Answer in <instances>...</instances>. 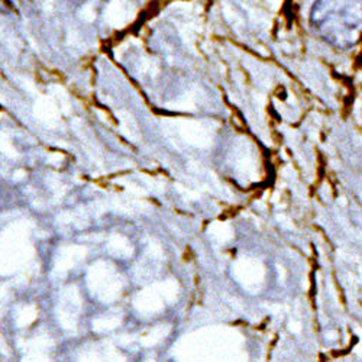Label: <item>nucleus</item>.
<instances>
[{
  "label": "nucleus",
  "mask_w": 362,
  "mask_h": 362,
  "mask_svg": "<svg viewBox=\"0 0 362 362\" xmlns=\"http://www.w3.org/2000/svg\"><path fill=\"white\" fill-rule=\"evenodd\" d=\"M309 22L329 47L351 49L362 41V0H315Z\"/></svg>",
  "instance_id": "f257e3e1"
},
{
  "label": "nucleus",
  "mask_w": 362,
  "mask_h": 362,
  "mask_svg": "<svg viewBox=\"0 0 362 362\" xmlns=\"http://www.w3.org/2000/svg\"><path fill=\"white\" fill-rule=\"evenodd\" d=\"M135 16V11L128 0H112L106 8V21L113 28L127 26Z\"/></svg>",
  "instance_id": "f03ea898"
},
{
  "label": "nucleus",
  "mask_w": 362,
  "mask_h": 362,
  "mask_svg": "<svg viewBox=\"0 0 362 362\" xmlns=\"http://www.w3.org/2000/svg\"><path fill=\"white\" fill-rule=\"evenodd\" d=\"M35 116L48 127H55L58 124V109L51 98L41 96L34 107Z\"/></svg>",
  "instance_id": "7ed1b4c3"
},
{
  "label": "nucleus",
  "mask_w": 362,
  "mask_h": 362,
  "mask_svg": "<svg viewBox=\"0 0 362 362\" xmlns=\"http://www.w3.org/2000/svg\"><path fill=\"white\" fill-rule=\"evenodd\" d=\"M116 115L119 117L120 132H122L129 141L138 142L141 139V135H139V129H138V125L135 122L134 116L125 110H119Z\"/></svg>",
  "instance_id": "20e7f679"
},
{
  "label": "nucleus",
  "mask_w": 362,
  "mask_h": 362,
  "mask_svg": "<svg viewBox=\"0 0 362 362\" xmlns=\"http://www.w3.org/2000/svg\"><path fill=\"white\" fill-rule=\"evenodd\" d=\"M174 127H175V132H178V135L186 142L193 144V145H200V146L204 145L194 122H185V120H178V122H174Z\"/></svg>",
  "instance_id": "39448f33"
},
{
  "label": "nucleus",
  "mask_w": 362,
  "mask_h": 362,
  "mask_svg": "<svg viewBox=\"0 0 362 362\" xmlns=\"http://www.w3.org/2000/svg\"><path fill=\"white\" fill-rule=\"evenodd\" d=\"M0 151H2V153H4L5 156H8L9 158H16V157H18L16 149H15V146L12 145L11 138H9V135H8L6 132L0 134Z\"/></svg>",
  "instance_id": "423d86ee"
},
{
  "label": "nucleus",
  "mask_w": 362,
  "mask_h": 362,
  "mask_svg": "<svg viewBox=\"0 0 362 362\" xmlns=\"http://www.w3.org/2000/svg\"><path fill=\"white\" fill-rule=\"evenodd\" d=\"M51 92L57 96V99H58L59 102H62V110H63L64 113H70V102H69L67 93L64 92V88L59 87V86H52V87H51Z\"/></svg>",
  "instance_id": "0eeeda50"
},
{
  "label": "nucleus",
  "mask_w": 362,
  "mask_h": 362,
  "mask_svg": "<svg viewBox=\"0 0 362 362\" xmlns=\"http://www.w3.org/2000/svg\"><path fill=\"white\" fill-rule=\"evenodd\" d=\"M81 18L86 22H93L96 19V9L92 4H86L81 9Z\"/></svg>",
  "instance_id": "6e6552de"
},
{
  "label": "nucleus",
  "mask_w": 362,
  "mask_h": 362,
  "mask_svg": "<svg viewBox=\"0 0 362 362\" xmlns=\"http://www.w3.org/2000/svg\"><path fill=\"white\" fill-rule=\"evenodd\" d=\"M63 160H64V156H63V154H57V153H54V154H51V156L48 157V163H49L51 165H55V167H58L59 164H62Z\"/></svg>",
  "instance_id": "1a4fd4ad"
},
{
  "label": "nucleus",
  "mask_w": 362,
  "mask_h": 362,
  "mask_svg": "<svg viewBox=\"0 0 362 362\" xmlns=\"http://www.w3.org/2000/svg\"><path fill=\"white\" fill-rule=\"evenodd\" d=\"M288 326H290V330L293 332V334H298V332L301 330V325L297 322H291Z\"/></svg>",
  "instance_id": "9d476101"
},
{
  "label": "nucleus",
  "mask_w": 362,
  "mask_h": 362,
  "mask_svg": "<svg viewBox=\"0 0 362 362\" xmlns=\"http://www.w3.org/2000/svg\"><path fill=\"white\" fill-rule=\"evenodd\" d=\"M25 175H26V174H25V171H22V170H21V171L15 173V175H13V177H15L16 180H22Z\"/></svg>",
  "instance_id": "9b49d317"
}]
</instances>
